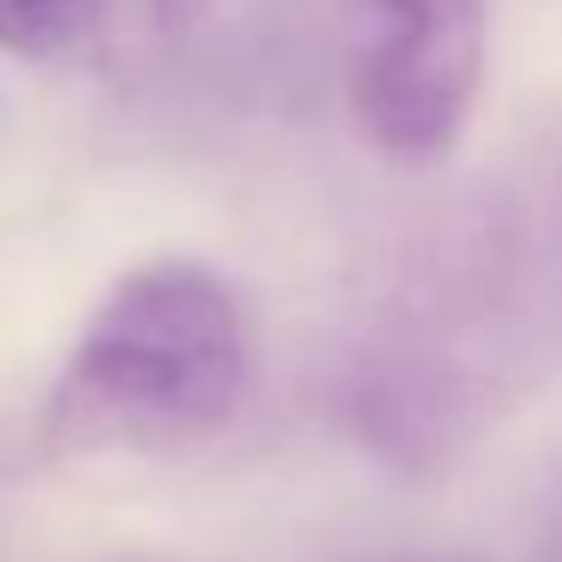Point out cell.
<instances>
[{"instance_id":"277c9868","label":"cell","mask_w":562,"mask_h":562,"mask_svg":"<svg viewBox=\"0 0 562 562\" xmlns=\"http://www.w3.org/2000/svg\"><path fill=\"white\" fill-rule=\"evenodd\" d=\"M98 0H0V43L19 55H55L91 25Z\"/></svg>"},{"instance_id":"8992f818","label":"cell","mask_w":562,"mask_h":562,"mask_svg":"<svg viewBox=\"0 0 562 562\" xmlns=\"http://www.w3.org/2000/svg\"><path fill=\"white\" fill-rule=\"evenodd\" d=\"M550 260H557V284H562V170L550 188Z\"/></svg>"},{"instance_id":"7a4b0ae2","label":"cell","mask_w":562,"mask_h":562,"mask_svg":"<svg viewBox=\"0 0 562 562\" xmlns=\"http://www.w3.org/2000/svg\"><path fill=\"white\" fill-rule=\"evenodd\" d=\"M477 79L484 0H363L351 91L387 158H441L472 115Z\"/></svg>"},{"instance_id":"3957f363","label":"cell","mask_w":562,"mask_h":562,"mask_svg":"<svg viewBox=\"0 0 562 562\" xmlns=\"http://www.w3.org/2000/svg\"><path fill=\"white\" fill-rule=\"evenodd\" d=\"M333 393L369 453L400 472H436L484 429L496 375L441 321H393L345 357Z\"/></svg>"},{"instance_id":"6da1fadb","label":"cell","mask_w":562,"mask_h":562,"mask_svg":"<svg viewBox=\"0 0 562 562\" xmlns=\"http://www.w3.org/2000/svg\"><path fill=\"white\" fill-rule=\"evenodd\" d=\"M248 333L231 284L194 260L134 267L98 303L43 400L55 448H176L236 412Z\"/></svg>"},{"instance_id":"5b68a950","label":"cell","mask_w":562,"mask_h":562,"mask_svg":"<svg viewBox=\"0 0 562 562\" xmlns=\"http://www.w3.org/2000/svg\"><path fill=\"white\" fill-rule=\"evenodd\" d=\"M212 7H218V0H151V13H158L164 31H194Z\"/></svg>"}]
</instances>
